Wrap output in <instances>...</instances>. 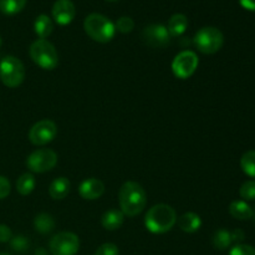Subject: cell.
<instances>
[{"mask_svg": "<svg viewBox=\"0 0 255 255\" xmlns=\"http://www.w3.org/2000/svg\"><path fill=\"white\" fill-rule=\"evenodd\" d=\"M241 167L247 176L255 178V151H248L242 156Z\"/></svg>", "mask_w": 255, "mask_h": 255, "instance_id": "cell-24", "label": "cell"}, {"mask_svg": "<svg viewBox=\"0 0 255 255\" xmlns=\"http://www.w3.org/2000/svg\"><path fill=\"white\" fill-rule=\"evenodd\" d=\"M70 188H71V183L66 177H59V178L54 179L49 187V194L52 199H60L66 198L67 194L70 193Z\"/></svg>", "mask_w": 255, "mask_h": 255, "instance_id": "cell-16", "label": "cell"}, {"mask_svg": "<svg viewBox=\"0 0 255 255\" xmlns=\"http://www.w3.org/2000/svg\"><path fill=\"white\" fill-rule=\"evenodd\" d=\"M105 193V184L104 182L97 178L85 179L79 187V194L81 198L87 199V201H95L99 199L102 194Z\"/></svg>", "mask_w": 255, "mask_h": 255, "instance_id": "cell-13", "label": "cell"}, {"mask_svg": "<svg viewBox=\"0 0 255 255\" xmlns=\"http://www.w3.org/2000/svg\"><path fill=\"white\" fill-rule=\"evenodd\" d=\"M0 255H10V254H7V253H0Z\"/></svg>", "mask_w": 255, "mask_h": 255, "instance_id": "cell-36", "label": "cell"}, {"mask_svg": "<svg viewBox=\"0 0 255 255\" xmlns=\"http://www.w3.org/2000/svg\"><path fill=\"white\" fill-rule=\"evenodd\" d=\"M125 222V214L122 213L121 209H110V211L105 212L104 216L101 218L102 227L106 231H117L122 227Z\"/></svg>", "mask_w": 255, "mask_h": 255, "instance_id": "cell-15", "label": "cell"}, {"mask_svg": "<svg viewBox=\"0 0 255 255\" xmlns=\"http://www.w3.org/2000/svg\"><path fill=\"white\" fill-rule=\"evenodd\" d=\"M35 177L31 173H24L17 178L16 181V191L19 192L21 196H29L35 188Z\"/></svg>", "mask_w": 255, "mask_h": 255, "instance_id": "cell-21", "label": "cell"}, {"mask_svg": "<svg viewBox=\"0 0 255 255\" xmlns=\"http://www.w3.org/2000/svg\"><path fill=\"white\" fill-rule=\"evenodd\" d=\"M229 255H255V248L248 244H236L229 252Z\"/></svg>", "mask_w": 255, "mask_h": 255, "instance_id": "cell-28", "label": "cell"}, {"mask_svg": "<svg viewBox=\"0 0 255 255\" xmlns=\"http://www.w3.org/2000/svg\"><path fill=\"white\" fill-rule=\"evenodd\" d=\"M177 223V213L174 208L164 203H159L148 209L144 217L147 231L153 234H163L171 231Z\"/></svg>", "mask_w": 255, "mask_h": 255, "instance_id": "cell-2", "label": "cell"}, {"mask_svg": "<svg viewBox=\"0 0 255 255\" xmlns=\"http://www.w3.org/2000/svg\"><path fill=\"white\" fill-rule=\"evenodd\" d=\"M34 31L40 39H47L54 31V22L47 15L41 14L35 19Z\"/></svg>", "mask_w": 255, "mask_h": 255, "instance_id": "cell-19", "label": "cell"}, {"mask_svg": "<svg viewBox=\"0 0 255 255\" xmlns=\"http://www.w3.org/2000/svg\"><path fill=\"white\" fill-rule=\"evenodd\" d=\"M1 44H2V41H1V37H0V47H1Z\"/></svg>", "mask_w": 255, "mask_h": 255, "instance_id": "cell-35", "label": "cell"}, {"mask_svg": "<svg viewBox=\"0 0 255 255\" xmlns=\"http://www.w3.org/2000/svg\"><path fill=\"white\" fill-rule=\"evenodd\" d=\"M239 194L244 201H254L255 199V181H247L242 184Z\"/></svg>", "mask_w": 255, "mask_h": 255, "instance_id": "cell-25", "label": "cell"}, {"mask_svg": "<svg viewBox=\"0 0 255 255\" xmlns=\"http://www.w3.org/2000/svg\"><path fill=\"white\" fill-rule=\"evenodd\" d=\"M199 60L194 51L191 50H184L176 55V57L172 61V71L174 76L181 80L189 79L198 69Z\"/></svg>", "mask_w": 255, "mask_h": 255, "instance_id": "cell-8", "label": "cell"}, {"mask_svg": "<svg viewBox=\"0 0 255 255\" xmlns=\"http://www.w3.org/2000/svg\"><path fill=\"white\" fill-rule=\"evenodd\" d=\"M193 44L202 54L213 55L218 52L223 46L224 35L217 27L204 26L199 29L194 35Z\"/></svg>", "mask_w": 255, "mask_h": 255, "instance_id": "cell-5", "label": "cell"}, {"mask_svg": "<svg viewBox=\"0 0 255 255\" xmlns=\"http://www.w3.org/2000/svg\"><path fill=\"white\" fill-rule=\"evenodd\" d=\"M34 228L35 231L39 232L40 234L50 233V232L54 231L55 228L54 217L49 213L37 214L34 219Z\"/></svg>", "mask_w": 255, "mask_h": 255, "instance_id": "cell-20", "label": "cell"}, {"mask_svg": "<svg viewBox=\"0 0 255 255\" xmlns=\"http://www.w3.org/2000/svg\"><path fill=\"white\" fill-rule=\"evenodd\" d=\"M12 238V232L5 224H0V243H7L11 241Z\"/></svg>", "mask_w": 255, "mask_h": 255, "instance_id": "cell-31", "label": "cell"}, {"mask_svg": "<svg viewBox=\"0 0 255 255\" xmlns=\"http://www.w3.org/2000/svg\"><path fill=\"white\" fill-rule=\"evenodd\" d=\"M239 4L249 11H255V0H239Z\"/></svg>", "mask_w": 255, "mask_h": 255, "instance_id": "cell-33", "label": "cell"}, {"mask_svg": "<svg viewBox=\"0 0 255 255\" xmlns=\"http://www.w3.org/2000/svg\"><path fill=\"white\" fill-rule=\"evenodd\" d=\"M57 134V126L51 120L36 122L29 131V139L35 146H45L54 141Z\"/></svg>", "mask_w": 255, "mask_h": 255, "instance_id": "cell-10", "label": "cell"}, {"mask_svg": "<svg viewBox=\"0 0 255 255\" xmlns=\"http://www.w3.org/2000/svg\"><path fill=\"white\" fill-rule=\"evenodd\" d=\"M32 61L42 70H54L59 64V55L54 45L46 39H37L29 49Z\"/></svg>", "mask_w": 255, "mask_h": 255, "instance_id": "cell-4", "label": "cell"}, {"mask_svg": "<svg viewBox=\"0 0 255 255\" xmlns=\"http://www.w3.org/2000/svg\"><path fill=\"white\" fill-rule=\"evenodd\" d=\"M121 212L125 217H136L143 212L147 204V194L143 187L133 181L122 184L119 193Z\"/></svg>", "mask_w": 255, "mask_h": 255, "instance_id": "cell-1", "label": "cell"}, {"mask_svg": "<svg viewBox=\"0 0 255 255\" xmlns=\"http://www.w3.org/2000/svg\"><path fill=\"white\" fill-rule=\"evenodd\" d=\"M57 154L50 148H40L30 153L26 158V167L32 173H45L56 166Z\"/></svg>", "mask_w": 255, "mask_h": 255, "instance_id": "cell-7", "label": "cell"}, {"mask_svg": "<svg viewBox=\"0 0 255 255\" xmlns=\"http://www.w3.org/2000/svg\"><path fill=\"white\" fill-rule=\"evenodd\" d=\"M25 79L24 64L15 56H6L0 61V80L10 89L20 86Z\"/></svg>", "mask_w": 255, "mask_h": 255, "instance_id": "cell-6", "label": "cell"}, {"mask_svg": "<svg viewBox=\"0 0 255 255\" xmlns=\"http://www.w3.org/2000/svg\"><path fill=\"white\" fill-rule=\"evenodd\" d=\"M233 243L232 241V233L227 229H218L213 236V246L219 251L229 248L231 244Z\"/></svg>", "mask_w": 255, "mask_h": 255, "instance_id": "cell-23", "label": "cell"}, {"mask_svg": "<svg viewBox=\"0 0 255 255\" xmlns=\"http://www.w3.org/2000/svg\"><path fill=\"white\" fill-rule=\"evenodd\" d=\"M119 248L114 243H105L97 248L95 255H119Z\"/></svg>", "mask_w": 255, "mask_h": 255, "instance_id": "cell-29", "label": "cell"}, {"mask_svg": "<svg viewBox=\"0 0 255 255\" xmlns=\"http://www.w3.org/2000/svg\"><path fill=\"white\" fill-rule=\"evenodd\" d=\"M11 191V186H10L9 179L5 178L4 176H0V199L6 198Z\"/></svg>", "mask_w": 255, "mask_h": 255, "instance_id": "cell-30", "label": "cell"}, {"mask_svg": "<svg viewBox=\"0 0 255 255\" xmlns=\"http://www.w3.org/2000/svg\"><path fill=\"white\" fill-rule=\"evenodd\" d=\"M106 1H110V2H115V1H119V0H106Z\"/></svg>", "mask_w": 255, "mask_h": 255, "instance_id": "cell-34", "label": "cell"}, {"mask_svg": "<svg viewBox=\"0 0 255 255\" xmlns=\"http://www.w3.org/2000/svg\"><path fill=\"white\" fill-rule=\"evenodd\" d=\"M52 17L61 26L71 24L76 15V7L71 0H56L52 6Z\"/></svg>", "mask_w": 255, "mask_h": 255, "instance_id": "cell-12", "label": "cell"}, {"mask_svg": "<svg viewBox=\"0 0 255 255\" xmlns=\"http://www.w3.org/2000/svg\"><path fill=\"white\" fill-rule=\"evenodd\" d=\"M26 5V0H0V11L5 15H16Z\"/></svg>", "mask_w": 255, "mask_h": 255, "instance_id": "cell-22", "label": "cell"}, {"mask_svg": "<svg viewBox=\"0 0 255 255\" xmlns=\"http://www.w3.org/2000/svg\"><path fill=\"white\" fill-rule=\"evenodd\" d=\"M229 213L238 221H249L254 217V211L246 201H234L229 206Z\"/></svg>", "mask_w": 255, "mask_h": 255, "instance_id": "cell-17", "label": "cell"}, {"mask_svg": "<svg viewBox=\"0 0 255 255\" xmlns=\"http://www.w3.org/2000/svg\"><path fill=\"white\" fill-rule=\"evenodd\" d=\"M115 27L119 32L121 34H128L133 30L134 27V21L129 16H121L115 24Z\"/></svg>", "mask_w": 255, "mask_h": 255, "instance_id": "cell-26", "label": "cell"}, {"mask_svg": "<svg viewBox=\"0 0 255 255\" xmlns=\"http://www.w3.org/2000/svg\"><path fill=\"white\" fill-rule=\"evenodd\" d=\"M85 32L91 37L94 41L106 44L114 39L116 34V27L115 24L109 19L97 12L87 15L84 21Z\"/></svg>", "mask_w": 255, "mask_h": 255, "instance_id": "cell-3", "label": "cell"}, {"mask_svg": "<svg viewBox=\"0 0 255 255\" xmlns=\"http://www.w3.org/2000/svg\"><path fill=\"white\" fill-rule=\"evenodd\" d=\"M177 224L184 233H196L202 227V219L197 213L188 212L177 218Z\"/></svg>", "mask_w": 255, "mask_h": 255, "instance_id": "cell-14", "label": "cell"}, {"mask_svg": "<svg viewBox=\"0 0 255 255\" xmlns=\"http://www.w3.org/2000/svg\"><path fill=\"white\" fill-rule=\"evenodd\" d=\"M142 39L144 44L153 49H162L168 46L171 42V35L164 25L151 24L146 26L142 31Z\"/></svg>", "mask_w": 255, "mask_h": 255, "instance_id": "cell-11", "label": "cell"}, {"mask_svg": "<svg viewBox=\"0 0 255 255\" xmlns=\"http://www.w3.org/2000/svg\"><path fill=\"white\" fill-rule=\"evenodd\" d=\"M10 246H11V248L14 249L15 252L22 253V252H25L27 248H29L30 243L24 236H16L11 238V241H10Z\"/></svg>", "mask_w": 255, "mask_h": 255, "instance_id": "cell-27", "label": "cell"}, {"mask_svg": "<svg viewBox=\"0 0 255 255\" xmlns=\"http://www.w3.org/2000/svg\"><path fill=\"white\" fill-rule=\"evenodd\" d=\"M231 233H232V241H233V243L241 244V242H243L244 238H246V234H244V232L242 231V229H236V231L231 232Z\"/></svg>", "mask_w": 255, "mask_h": 255, "instance_id": "cell-32", "label": "cell"}, {"mask_svg": "<svg viewBox=\"0 0 255 255\" xmlns=\"http://www.w3.org/2000/svg\"><path fill=\"white\" fill-rule=\"evenodd\" d=\"M80 239L71 232L55 234L50 241V252L52 255H75L79 252Z\"/></svg>", "mask_w": 255, "mask_h": 255, "instance_id": "cell-9", "label": "cell"}, {"mask_svg": "<svg viewBox=\"0 0 255 255\" xmlns=\"http://www.w3.org/2000/svg\"><path fill=\"white\" fill-rule=\"evenodd\" d=\"M187 27H188V19L183 14L172 15L171 19L168 20V25H167V30H168L171 37L181 36L182 34H184Z\"/></svg>", "mask_w": 255, "mask_h": 255, "instance_id": "cell-18", "label": "cell"}]
</instances>
